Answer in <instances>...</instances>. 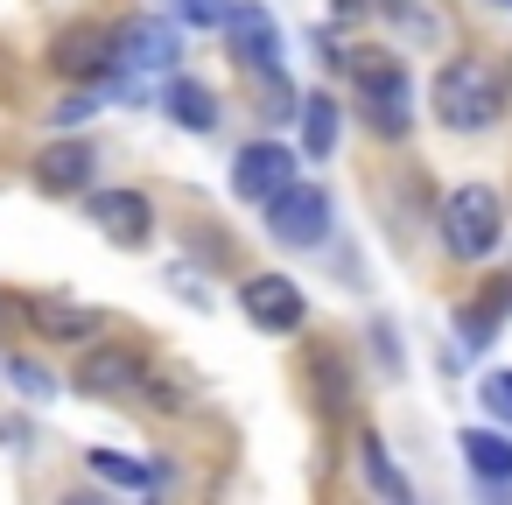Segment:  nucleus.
<instances>
[{"mask_svg":"<svg viewBox=\"0 0 512 505\" xmlns=\"http://www.w3.org/2000/svg\"><path fill=\"white\" fill-rule=\"evenodd\" d=\"M428 99H435V120H442V127H456V134H484V127L505 113L498 71H491V64H477V57H456V64H442Z\"/></svg>","mask_w":512,"mask_h":505,"instance_id":"f257e3e1","label":"nucleus"},{"mask_svg":"<svg viewBox=\"0 0 512 505\" xmlns=\"http://www.w3.org/2000/svg\"><path fill=\"white\" fill-rule=\"evenodd\" d=\"M351 78H358V113L379 141H400L414 127V92H407V71L386 57V50H358L351 57Z\"/></svg>","mask_w":512,"mask_h":505,"instance_id":"f03ea898","label":"nucleus"},{"mask_svg":"<svg viewBox=\"0 0 512 505\" xmlns=\"http://www.w3.org/2000/svg\"><path fill=\"white\" fill-rule=\"evenodd\" d=\"M505 232V211H498V190L491 183H463L442 197V246L456 260H484Z\"/></svg>","mask_w":512,"mask_h":505,"instance_id":"7ed1b4c3","label":"nucleus"},{"mask_svg":"<svg viewBox=\"0 0 512 505\" xmlns=\"http://www.w3.org/2000/svg\"><path fill=\"white\" fill-rule=\"evenodd\" d=\"M267 239L274 246H323L330 239V197L316 183H288L267 204Z\"/></svg>","mask_w":512,"mask_h":505,"instance_id":"20e7f679","label":"nucleus"},{"mask_svg":"<svg viewBox=\"0 0 512 505\" xmlns=\"http://www.w3.org/2000/svg\"><path fill=\"white\" fill-rule=\"evenodd\" d=\"M225 29H232V57H239V71L281 85V29H274V15L260 8V0H232Z\"/></svg>","mask_w":512,"mask_h":505,"instance_id":"39448f33","label":"nucleus"},{"mask_svg":"<svg viewBox=\"0 0 512 505\" xmlns=\"http://www.w3.org/2000/svg\"><path fill=\"white\" fill-rule=\"evenodd\" d=\"M50 71L57 78H71V85H113V29H99V22H78V29H64L57 43H50Z\"/></svg>","mask_w":512,"mask_h":505,"instance_id":"423d86ee","label":"nucleus"},{"mask_svg":"<svg viewBox=\"0 0 512 505\" xmlns=\"http://www.w3.org/2000/svg\"><path fill=\"white\" fill-rule=\"evenodd\" d=\"M288 183H295V155L281 141H246L239 148V162H232V197L239 204H274Z\"/></svg>","mask_w":512,"mask_h":505,"instance_id":"0eeeda50","label":"nucleus"},{"mask_svg":"<svg viewBox=\"0 0 512 505\" xmlns=\"http://www.w3.org/2000/svg\"><path fill=\"white\" fill-rule=\"evenodd\" d=\"M239 309H246V323H260L267 337L302 330V288H295L288 274H253V281H239Z\"/></svg>","mask_w":512,"mask_h":505,"instance_id":"6e6552de","label":"nucleus"},{"mask_svg":"<svg viewBox=\"0 0 512 505\" xmlns=\"http://www.w3.org/2000/svg\"><path fill=\"white\" fill-rule=\"evenodd\" d=\"M141 379H148V365H141V351H134V344H92V351L78 358V393H92V400L134 393Z\"/></svg>","mask_w":512,"mask_h":505,"instance_id":"1a4fd4ad","label":"nucleus"},{"mask_svg":"<svg viewBox=\"0 0 512 505\" xmlns=\"http://www.w3.org/2000/svg\"><path fill=\"white\" fill-rule=\"evenodd\" d=\"M113 64L120 71H169L176 64V29L155 22V15H134L113 29Z\"/></svg>","mask_w":512,"mask_h":505,"instance_id":"9d476101","label":"nucleus"},{"mask_svg":"<svg viewBox=\"0 0 512 505\" xmlns=\"http://www.w3.org/2000/svg\"><path fill=\"white\" fill-rule=\"evenodd\" d=\"M92 169H99L92 141H50V148L36 155V190H43V197H78V190L92 183Z\"/></svg>","mask_w":512,"mask_h":505,"instance_id":"9b49d317","label":"nucleus"},{"mask_svg":"<svg viewBox=\"0 0 512 505\" xmlns=\"http://www.w3.org/2000/svg\"><path fill=\"white\" fill-rule=\"evenodd\" d=\"M92 225H99L113 246H148L155 211H148L141 190H99V197H92Z\"/></svg>","mask_w":512,"mask_h":505,"instance_id":"f8f14e48","label":"nucleus"},{"mask_svg":"<svg viewBox=\"0 0 512 505\" xmlns=\"http://www.w3.org/2000/svg\"><path fill=\"white\" fill-rule=\"evenodd\" d=\"M162 106H169V120L190 127V134H211V127H218V99H211V85H197V78H176Z\"/></svg>","mask_w":512,"mask_h":505,"instance_id":"ddd939ff","label":"nucleus"},{"mask_svg":"<svg viewBox=\"0 0 512 505\" xmlns=\"http://www.w3.org/2000/svg\"><path fill=\"white\" fill-rule=\"evenodd\" d=\"M463 463L477 470V477H491V484H512V442L505 435H491V428H463Z\"/></svg>","mask_w":512,"mask_h":505,"instance_id":"4468645a","label":"nucleus"},{"mask_svg":"<svg viewBox=\"0 0 512 505\" xmlns=\"http://www.w3.org/2000/svg\"><path fill=\"white\" fill-rule=\"evenodd\" d=\"M295 120H302V148L323 162V155L337 148V99H330V92H309V99L295 106Z\"/></svg>","mask_w":512,"mask_h":505,"instance_id":"2eb2a0df","label":"nucleus"},{"mask_svg":"<svg viewBox=\"0 0 512 505\" xmlns=\"http://www.w3.org/2000/svg\"><path fill=\"white\" fill-rule=\"evenodd\" d=\"M36 323L50 330V337H99V316L92 309H78V302H36Z\"/></svg>","mask_w":512,"mask_h":505,"instance_id":"dca6fc26","label":"nucleus"},{"mask_svg":"<svg viewBox=\"0 0 512 505\" xmlns=\"http://www.w3.org/2000/svg\"><path fill=\"white\" fill-rule=\"evenodd\" d=\"M85 463H92V477H106V484H127V491H148V477H155L148 463H134V456H113V449H92Z\"/></svg>","mask_w":512,"mask_h":505,"instance_id":"f3484780","label":"nucleus"},{"mask_svg":"<svg viewBox=\"0 0 512 505\" xmlns=\"http://www.w3.org/2000/svg\"><path fill=\"white\" fill-rule=\"evenodd\" d=\"M358 456H365V470H372V484H379V491H386V498L400 505V498H407V484H400V470L386 463V449H379V435H365V442H358Z\"/></svg>","mask_w":512,"mask_h":505,"instance_id":"a211bd4d","label":"nucleus"},{"mask_svg":"<svg viewBox=\"0 0 512 505\" xmlns=\"http://www.w3.org/2000/svg\"><path fill=\"white\" fill-rule=\"evenodd\" d=\"M232 15V0H176V22H190V29H218Z\"/></svg>","mask_w":512,"mask_h":505,"instance_id":"6ab92c4d","label":"nucleus"},{"mask_svg":"<svg viewBox=\"0 0 512 505\" xmlns=\"http://www.w3.org/2000/svg\"><path fill=\"white\" fill-rule=\"evenodd\" d=\"M8 379H15V386H22L29 400H50V393H57V379H50V372H43L36 358H15V365H8Z\"/></svg>","mask_w":512,"mask_h":505,"instance_id":"aec40b11","label":"nucleus"},{"mask_svg":"<svg viewBox=\"0 0 512 505\" xmlns=\"http://www.w3.org/2000/svg\"><path fill=\"white\" fill-rule=\"evenodd\" d=\"M477 393H484V407H491L498 421H512V372H491V379H484Z\"/></svg>","mask_w":512,"mask_h":505,"instance_id":"412c9836","label":"nucleus"},{"mask_svg":"<svg viewBox=\"0 0 512 505\" xmlns=\"http://www.w3.org/2000/svg\"><path fill=\"white\" fill-rule=\"evenodd\" d=\"M456 337H463L470 351H477V344H491V309H463V316H456Z\"/></svg>","mask_w":512,"mask_h":505,"instance_id":"4be33fe9","label":"nucleus"},{"mask_svg":"<svg viewBox=\"0 0 512 505\" xmlns=\"http://www.w3.org/2000/svg\"><path fill=\"white\" fill-rule=\"evenodd\" d=\"M50 120H57V127H78V120H92V99H85V92H78V99H64V106H57V113H50Z\"/></svg>","mask_w":512,"mask_h":505,"instance_id":"5701e85b","label":"nucleus"},{"mask_svg":"<svg viewBox=\"0 0 512 505\" xmlns=\"http://www.w3.org/2000/svg\"><path fill=\"white\" fill-rule=\"evenodd\" d=\"M64 505H113V498H99V491H71Z\"/></svg>","mask_w":512,"mask_h":505,"instance_id":"b1692460","label":"nucleus"},{"mask_svg":"<svg viewBox=\"0 0 512 505\" xmlns=\"http://www.w3.org/2000/svg\"><path fill=\"white\" fill-rule=\"evenodd\" d=\"M358 8H365V0H337V15H358Z\"/></svg>","mask_w":512,"mask_h":505,"instance_id":"393cba45","label":"nucleus"},{"mask_svg":"<svg viewBox=\"0 0 512 505\" xmlns=\"http://www.w3.org/2000/svg\"><path fill=\"white\" fill-rule=\"evenodd\" d=\"M491 8H512V0H491Z\"/></svg>","mask_w":512,"mask_h":505,"instance_id":"a878e982","label":"nucleus"}]
</instances>
